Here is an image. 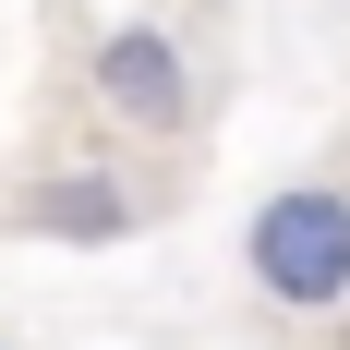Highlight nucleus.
Instances as JSON below:
<instances>
[{"label":"nucleus","mask_w":350,"mask_h":350,"mask_svg":"<svg viewBox=\"0 0 350 350\" xmlns=\"http://www.w3.org/2000/svg\"><path fill=\"white\" fill-rule=\"evenodd\" d=\"M242 278L278 314H350V181H278L242 217Z\"/></svg>","instance_id":"nucleus-1"},{"label":"nucleus","mask_w":350,"mask_h":350,"mask_svg":"<svg viewBox=\"0 0 350 350\" xmlns=\"http://www.w3.org/2000/svg\"><path fill=\"white\" fill-rule=\"evenodd\" d=\"M85 85H97V109L121 121V133H157V145H181L193 133V49H181L157 12H121V25L97 36V61H85Z\"/></svg>","instance_id":"nucleus-2"},{"label":"nucleus","mask_w":350,"mask_h":350,"mask_svg":"<svg viewBox=\"0 0 350 350\" xmlns=\"http://www.w3.org/2000/svg\"><path fill=\"white\" fill-rule=\"evenodd\" d=\"M12 230H36V242H61V254H109V242H133V230H157V193L133 170H36L12 193Z\"/></svg>","instance_id":"nucleus-3"}]
</instances>
